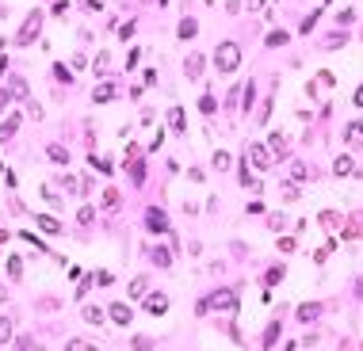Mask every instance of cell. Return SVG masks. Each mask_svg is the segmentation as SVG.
Returning <instances> with one entry per match:
<instances>
[{
  "label": "cell",
  "mask_w": 363,
  "mask_h": 351,
  "mask_svg": "<svg viewBox=\"0 0 363 351\" xmlns=\"http://www.w3.org/2000/svg\"><path fill=\"white\" fill-rule=\"evenodd\" d=\"M287 42H291V34H287V31H271L268 34V46H287Z\"/></svg>",
  "instance_id": "25"
},
{
  "label": "cell",
  "mask_w": 363,
  "mask_h": 351,
  "mask_svg": "<svg viewBox=\"0 0 363 351\" xmlns=\"http://www.w3.org/2000/svg\"><path fill=\"white\" fill-rule=\"evenodd\" d=\"M214 168H218V172L230 168V153H225V149H214Z\"/></svg>",
  "instance_id": "26"
},
{
  "label": "cell",
  "mask_w": 363,
  "mask_h": 351,
  "mask_svg": "<svg viewBox=\"0 0 363 351\" xmlns=\"http://www.w3.org/2000/svg\"><path fill=\"white\" fill-rule=\"evenodd\" d=\"M54 16H58V19L69 16V0H58V4H54Z\"/></svg>",
  "instance_id": "39"
},
{
  "label": "cell",
  "mask_w": 363,
  "mask_h": 351,
  "mask_svg": "<svg viewBox=\"0 0 363 351\" xmlns=\"http://www.w3.org/2000/svg\"><path fill=\"white\" fill-rule=\"evenodd\" d=\"M214 306V309H230V313H234L237 309V294L234 290H218V294H210V302H207V309Z\"/></svg>",
  "instance_id": "5"
},
{
  "label": "cell",
  "mask_w": 363,
  "mask_h": 351,
  "mask_svg": "<svg viewBox=\"0 0 363 351\" xmlns=\"http://www.w3.org/2000/svg\"><path fill=\"white\" fill-rule=\"evenodd\" d=\"M12 103V95H8V88H0V115H4V107Z\"/></svg>",
  "instance_id": "45"
},
{
  "label": "cell",
  "mask_w": 363,
  "mask_h": 351,
  "mask_svg": "<svg viewBox=\"0 0 363 351\" xmlns=\"http://www.w3.org/2000/svg\"><path fill=\"white\" fill-rule=\"evenodd\" d=\"M35 225L46 233V237H58V233H65V225H61L58 218H50V214H35Z\"/></svg>",
  "instance_id": "7"
},
{
  "label": "cell",
  "mask_w": 363,
  "mask_h": 351,
  "mask_svg": "<svg viewBox=\"0 0 363 351\" xmlns=\"http://www.w3.org/2000/svg\"><path fill=\"white\" fill-rule=\"evenodd\" d=\"M65 351H96V347H92V343H84V340H69V343H65Z\"/></svg>",
  "instance_id": "34"
},
{
  "label": "cell",
  "mask_w": 363,
  "mask_h": 351,
  "mask_svg": "<svg viewBox=\"0 0 363 351\" xmlns=\"http://www.w3.org/2000/svg\"><path fill=\"white\" fill-rule=\"evenodd\" d=\"M245 157H252V164H256L260 172H268V168H271V153L260 145V141H249V153H245Z\"/></svg>",
  "instance_id": "3"
},
{
  "label": "cell",
  "mask_w": 363,
  "mask_h": 351,
  "mask_svg": "<svg viewBox=\"0 0 363 351\" xmlns=\"http://www.w3.org/2000/svg\"><path fill=\"white\" fill-rule=\"evenodd\" d=\"M146 275H138V279H130V298H142V294H146Z\"/></svg>",
  "instance_id": "23"
},
{
  "label": "cell",
  "mask_w": 363,
  "mask_h": 351,
  "mask_svg": "<svg viewBox=\"0 0 363 351\" xmlns=\"http://www.w3.org/2000/svg\"><path fill=\"white\" fill-rule=\"evenodd\" d=\"M355 298H363V275L355 279Z\"/></svg>",
  "instance_id": "47"
},
{
  "label": "cell",
  "mask_w": 363,
  "mask_h": 351,
  "mask_svg": "<svg viewBox=\"0 0 363 351\" xmlns=\"http://www.w3.org/2000/svg\"><path fill=\"white\" fill-rule=\"evenodd\" d=\"M276 340H279V321H271V325H268V332H264V347H271Z\"/></svg>",
  "instance_id": "27"
},
{
  "label": "cell",
  "mask_w": 363,
  "mask_h": 351,
  "mask_svg": "<svg viewBox=\"0 0 363 351\" xmlns=\"http://www.w3.org/2000/svg\"><path fill=\"white\" fill-rule=\"evenodd\" d=\"M8 95H19V99H23V95H27V80L23 77H12L8 80Z\"/></svg>",
  "instance_id": "20"
},
{
  "label": "cell",
  "mask_w": 363,
  "mask_h": 351,
  "mask_svg": "<svg viewBox=\"0 0 363 351\" xmlns=\"http://www.w3.org/2000/svg\"><path fill=\"white\" fill-rule=\"evenodd\" d=\"M317 84L333 88V84H337V73H329V69H321V73H317Z\"/></svg>",
  "instance_id": "32"
},
{
  "label": "cell",
  "mask_w": 363,
  "mask_h": 351,
  "mask_svg": "<svg viewBox=\"0 0 363 351\" xmlns=\"http://www.w3.org/2000/svg\"><path fill=\"white\" fill-rule=\"evenodd\" d=\"M88 164H92L96 172H104V176H111V161H107V157H96V153H92V157H88Z\"/></svg>",
  "instance_id": "21"
},
{
  "label": "cell",
  "mask_w": 363,
  "mask_h": 351,
  "mask_svg": "<svg viewBox=\"0 0 363 351\" xmlns=\"http://www.w3.org/2000/svg\"><path fill=\"white\" fill-rule=\"evenodd\" d=\"M146 225H149V233H168V214L157 210V206H149L146 210Z\"/></svg>",
  "instance_id": "4"
},
{
  "label": "cell",
  "mask_w": 363,
  "mask_h": 351,
  "mask_svg": "<svg viewBox=\"0 0 363 351\" xmlns=\"http://www.w3.org/2000/svg\"><path fill=\"white\" fill-rule=\"evenodd\" d=\"M321 317V306L317 302H310V306H298V321H306V325H310V321H317Z\"/></svg>",
  "instance_id": "13"
},
{
  "label": "cell",
  "mask_w": 363,
  "mask_h": 351,
  "mask_svg": "<svg viewBox=\"0 0 363 351\" xmlns=\"http://www.w3.org/2000/svg\"><path fill=\"white\" fill-rule=\"evenodd\" d=\"M352 19H355V12H352V8H344V12H340V16H337V23H344V27H348V23H352Z\"/></svg>",
  "instance_id": "43"
},
{
  "label": "cell",
  "mask_w": 363,
  "mask_h": 351,
  "mask_svg": "<svg viewBox=\"0 0 363 351\" xmlns=\"http://www.w3.org/2000/svg\"><path fill=\"white\" fill-rule=\"evenodd\" d=\"M168 126L176 134H188V119H184V107H168Z\"/></svg>",
  "instance_id": "9"
},
{
  "label": "cell",
  "mask_w": 363,
  "mask_h": 351,
  "mask_svg": "<svg viewBox=\"0 0 363 351\" xmlns=\"http://www.w3.org/2000/svg\"><path fill=\"white\" fill-rule=\"evenodd\" d=\"M42 198H46V203H50V206H54V210H58V206H61V198H58V195H54V187H42Z\"/></svg>",
  "instance_id": "40"
},
{
  "label": "cell",
  "mask_w": 363,
  "mask_h": 351,
  "mask_svg": "<svg viewBox=\"0 0 363 351\" xmlns=\"http://www.w3.org/2000/svg\"><path fill=\"white\" fill-rule=\"evenodd\" d=\"M146 309L153 317H161V313H168V298L164 294H146Z\"/></svg>",
  "instance_id": "8"
},
{
  "label": "cell",
  "mask_w": 363,
  "mask_h": 351,
  "mask_svg": "<svg viewBox=\"0 0 363 351\" xmlns=\"http://www.w3.org/2000/svg\"><path fill=\"white\" fill-rule=\"evenodd\" d=\"M54 77H58V80H65V84H69V80H73V73H69V69H65V65H54Z\"/></svg>",
  "instance_id": "41"
},
{
  "label": "cell",
  "mask_w": 363,
  "mask_h": 351,
  "mask_svg": "<svg viewBox=\"0 0 363 351\" xmlns=\"http://www.w3.org/2000/svg\"><path fill=\"white\" fill-rule=\"evenodd\" d=\"M80 225H92V218H96V206H80Z\"/></svg>",
  "instance_id": "33"
},
{
  "label": "cell",
  "mask_w": 363,
  "mask_h": 351,
  "mask_svg": "<svg viewBox=\"0 0 363 351\" xmlns=\"http://www.w3.org/2000/svg\"><path fill=\"white\" fill-rule=\"evenodd\" d=\"M104 317H107V313L100 306H84V321H88V325H104Z\"/></svg>",
  "instance_id": "16"
},
{
  "label": "cell",
  "mask_w": 363,
  "mask_h": 351,
  "mask_svg": "<svg viewBox=\"0 0 363 351\" xmlns=\"http://www.w3.org/2000/svg\"><path fill=\"white\" fill-rule=\"evenodd\" d=\"M0 340H4V343L12 340V321L8 317H0Z\"/></svg>",
  "instance_id": "35"
},
{
  "label": "cell",
  "mask_w": 363,
  "mask_h": 351,
  "mask_svg": "<svg viewBox=\"0 0 363 351\" xmlns=\"http://www.w3.org/2000/svg\"><path fill=\"white\" fill-rule=\"evenodd\" d=\"M157 343L149 340V336H134V351H153Z\"/></svg>",
  "instance_id": "31"
},
{
  "label": "cell",
  "mask_w": 363,
  "mask_h": 351,
  "mask_svg": "<svg viewBox=\"0 0 363 351\" xmlns=\"http://www.w3.org/2000/svg\"><path fill=\"white\" fill-rule=\"evenodd\" d=\"M176 34H180V38H195V34H199V23H195V19H180V27H176Z\"/></svg>",
  "instance_id": "12"
},
{
  "label": "cell",
  "mask_w": 363,
  "mask_h": 351,
  "mask_svg": "<svg viewBox=\"0 0 363 351\" xmlns=\"http://www.w3.org/2000/svg\"><path fill=\"white\" fill-rule=\"evenodd\" d=\"M46 153H50L54 164H65V168H69V149H65V145H50Z\"/></svg>",
  "instance_id": "14"
},
{
  "label": "cell",
  "mask_w": 363,
  "mask_h": 351,
  "mask_svg": "<svg viewBox=\"0 0 363 351\" xmlns=\"http://www.w3.org/2000/svg\"><path fill=\"white\" fill-rule=\"evenodd\" d=\"M245 4H249L252 12H260V8H264V0H245Z\"/></svg>",
  "instance_id": "46"
},
{
  "label": "cell",
  "mask_w": 363,
  "mask_h": 351,
  "mask_svg": "<svg viewBox=\"0 0 363 351\" xmlns=\"http://www.w3.org/2000/svg\"><path fill=\"white\" fill-rule=\"evenodd\" d=\"M149 260H153L157 267H168V264H172V252H168V248H149Z\"/></svg>",
  "instance_id": "15"
},
{
  "label": "cell",
  "mask_w": 363,
  "mask_h": 351,
  "mask_svg": "<svg viewBox=\"0 0 363 351\" xmlns=\"http://www.w3.org/2000/svg\"><path fill=\"white\" fill-rule=\"evenodd\" d=\"M107 65H111V54L104 50V54H100V58H96V65H92V69H96V73H100V77H104V73H107Z\"/></svg>",
  "instance_id": "29"
},
{
  "label": "cell",
  "mask_w": 363,
  "mask_h": 351,
  "mask_svg": "<svg viewBox=\"0 0 363 351\" xmlns=\"http://www.w3.org/2000/svg\"><path fill=\"white\" fill-rule=\"evenodd\" d=\"M199 107H203V115H214V111H218V107H214V95H203Z\"/></svg>",
  "instance_id": "36"
},
{
  "label": "cell",
  "mask_w": 363,
  "mask_h": 351,
  "mask_svg": "<svg viewBox=\"0 0 363 351\" xmlns=\"http://www.w3.org/2000/svg\"><path fill=\"white\" fill-rule=\"evenodd\" d=\"M107 317H111V321H115V325H122V328H126V325H130V321H134V309H130V306H126V302H115V306H111V309H107Z\"/></svg>",
  "instance_id": "6"
},
{
  "label": "cell",
  "mask_w": 363,
  "mask_h": 351,
  "mask_svg": "<svg viewBox=\"0 0 363 351\" xmlns=\"http://www.w3.org/2000/svg\"><path fill=\"white\" fill-rule=\"evenodd\" d=\"M38 34H42V12L35 8L31 16L23 19V27H19V34H16V42H19V46H31V42L38 38Z\"/></svg>",
  "instance_id": "2"
},
{
  "label": "cell",
  "mask_w": 363,
  "mask_h": 351,
  "mask_svg": "<svg viewBox=\"0 0 363 351\" xmlns=\"http://www.w3.org/2000/svg\"><path fill=\"white\" fill-rule=\"evenodd\" d=\"M104 206L115 210V206H119V191H104Z\"/></svg>",
  "instance_id": "38"
},
{
  "label": "cell",
  "mask_w": 363,
  "mask_h": 351,
  "mask_svg": "<svg viewBox=\"0 0 363 351\" xmlns=\"http://www.w3.org/2000/svg\"><path fill=\"white\" fill-rule=\"evenodd\" d=\"M279 279H283V264H279V267H271V271H268V279H264V283H268V286H276Z\"/></svg>",
  "instance_id": "37"
},
{
  "label": "cell",
  "mask_w": 363,
  "mask_h": 351,
  "mask_svg": "<svg viewBox=\"0 0 363 351\" xmlns=\"http://www.w3.org/2000/svg\"><path fill=\"white\" fill-rule=\"evenodd\" d=\"M348 42V34L344 31H340V34H329V38H325V46H321V50H340V46H344Z\"/></svg>",
  "instance_id": "22"
},
{
  "label": "cell",
  "mask_w": 363,
  "mask_h": 351,
  "mask_svg": "<svg viewBox=\"0 0 363 351\" xmlns=\"http://www.w3.org/2000/svg\"><path fill=\"white\" fill-rule=\"evenodd\" d=\"M268 149H271V153H279V157L287 153V141H283V134H279V130H276V134H268Z\"/></svg>",
  "instance_id": "18"
},
{
  "label": "cell",
  "mask_w": 363,
  "mask_h": 351,
  "mask_svg": "<svg viewBox=\"0 0 363 351\" xmlns=\"http://www.w3.org/2000/svg\"><path fill=\"white\" fill-rule=\"evenodd\" d=\"M252 99H256V84H252V80H249V88H245V92H241V103H245V111H249V107H252Z\"/></svg>",
  "instance_id": "30"
},
{
  "label": "cell",
  "mask_w": 363,
  "mask_h": 351,
  "mask_svg": "<svg viewBox=\"0 0 363 351\" xmlns=\"http://www.w3.org/2000/svg\"><path fill=\"white\" fill-rule=\"evenodd\" d=\"M333 168H337V176H352V157H337Z\"/></svg>",
  "instance_id": "24"
},
{
  "label": "cell",
  "mask_w": 363,
  "mask_h": 351,
  "mask_svg": "<svg viewBox=\"0 0 363 351\" xmlns=\"http://www.w3.org/2000/svg\"><path fill=\"white\" fill-rule=\"evenodd\" d=\"M283 198H287V203H294V198H298V187H294V183H283Z\"/></svg>",
  "instance_id": "42"
},
{
  "label": "cell",
  "mask_w": 363,
  "mask_h": 351,
  "mask_svg": "<svg viewBox=\"0 0 363 351\" xmlns=\"http://www.w3.org/2000/svg\"><path fill=\"white\" fill-rule=\"evenodd\" d=\"M8 275H12V279L23 275V260H19V256H8Z\"/></svg>",
  "instance_id": "28"
},
{
  "label": "cell",
  "mask_w": 363,
  "mask_h": 351,
  "mask_svg": "<svg viewBox=\"0 0 363 351\" xmlns=\"http://www.w3.org/2000/svg\"><path fill=\"white\" fill-rule=\"evenodd\" d=\"M237 65H241V46H237V42H222L214 50V69L222 73V77H230Z\"/></svg>",
  "instance_id": "1"
},
{
  "label": "cell",
  "mask_w": 363,
  "mask_h": 351,
  "mask_svg": "<svg viewBox=\"0 0 363 351\" xmlns=\"http://www.w3.org/2000/svg\"><path fill=\"white\" fill-rule=\"evenodd\" d=\"M16 130H19V115H8V122L0 126V141H8V137L16 134Z\"/></svg>",
  "instance_id": "17"
},
{
  "label": "cell",
  "mask_w": 363,
  "mask_h": 351,
  "mask_svg": "<svg viewBox=\"0 0 363 351\" xmlns=\"http://www.w3.org/2000/svg\"><path fill=\"white\" fill-rule=\"evenodd\" d=\"M344 141L348 145H363V122H348L344 126Z\"/></svg>",
  "instance_id": "10"
},
{
  "label": "cell",
  "mask_w": 363,
  "mask_h": 351,
  "mask_svg": "<svg viewBox=\"0 0 363 351\" xmlns=\"http://www.w3.org/2000/svg\"><path fill=\"white\" fill-rule=\"evenodd\" d=\"M92 99H96V103H107V99H115V84H100V88L92 92Z\"/></svg>",
  "instance_id": "19"
},
{
  "label": "cell",
  "mask_w": 363,
  "mask_h": 351,
  "mask_svg": "<svg viewBox=\"0 0 363 351\" xmlns=\"http://www.w3.org/2000/svg\"><path fill=\"white\" fill-rule=\"evenodd\" d=\"M184 73H188V80H199V73H203V58L199 54H191V58L184 61Z\"/></svg>",
  "instance_id": "11"
},
{
  "label": "cell",
  "mask_w": 363,
  "mask_h": 351,
  "mask_svg": "<svg viewBox=\"0 0 363 351\" xmlns=\"http://www.w3.org/2000/svg\"><path fill=\"white\" fill-rule=\"evenodd\" d=\"M80 4H84V12H92V16H96V12H100V8H104L100 0H80Z\"/></svg>",
  "instance_id": "44"
}]
</instances>
